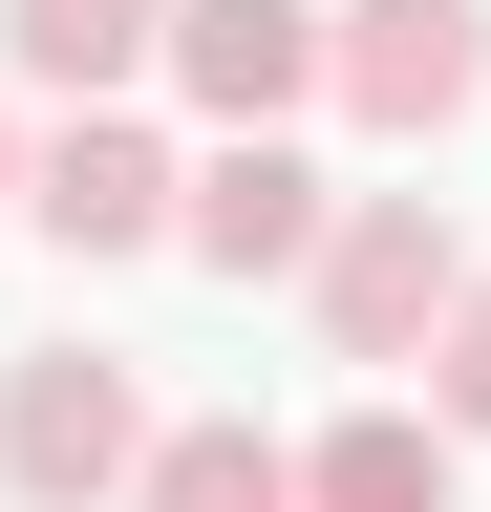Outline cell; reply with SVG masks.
I'll return each mask as SVG.
<instances>
[{
  "mask_svg": "<svg viewBox=\"0 0 491 512\" xmlns=\"http://www.w3.org/2000/svg\"><path fill=\"white\" fill-rule=\"evenodd\" d=\"M321 342L342 363H427V320L470 299V235H449V192H342V235H321Z\"/></svg>",
  "mask_w": 491,
  "mask_h": 512,
  "instance_id": "3",
  "label": "cell"
},
{
  "mask_svg": "<svg viewBox=\"0 0 491 512\" xmlns=\"http://www.w3.org/2000/svg\"><path fill=\"white\" fill-rule=\"evenodd\" d=\"M427 427H449V448L491 427V278H470L449 320H427Z\"/></svg>",
  "mask_w": 491,
  "mask_h": 512,
  "instance_id": "10",
  "label": "cell"
},
{
  "mask_svg": "<svg viewBox=\"0 0 491 512\" xmlns=\"http://www.w3.org/2000/svg\"><path fill=\"white\" fill-rule=\"evenodd\" d=\"M321 107L385 150H449L491 107V0H321Z\"/></svg>",
  "mask_w": 491,
  "mask_h": 512,
  "instance_id": "1",
  "label": "cell"
},
{
  "mask_svg": "<svg viewBox=\"0 0 491 512\" xmlns=\"http://www.w3.org/2000/svg\"><path fill=\"white\" fill-rule=\"evenodd\" d=\"M22 214L65 235V256H171L193 171H171V128H150V107H65V128L22 150Z\"/></svg>",
  "mask_w": 491,
  "mask_h": 512,
  "instance_id": "4",
  "label": "cell"
},
{
  "mask_svg": "<svg viewBox=\"0 0 491 512\" xmlns=\"http://www.w3.org/2000/svg\"><path fill=\"white\" fill-rule=\"evenodd\" d=\"M299 512H449V427L427 406H342L299 448Z\"/></svg>",
  "mask_w": 491,
  "mask_h": 512,
  "instance_id": "9",
  "label": "cell"
},
{
  "mask_svg": "<svg viewBox=\"0 0 491 512\" xmlns=\"http://www.w3.org/2000/svg\"><path fill=\"white\" fill-rule=\"evenodd\" d=\"M129 512H299V448H278L257 406H193V427H150Z\"/></svg>",
  "mask_w": 491,
  "mask_h": 512,
  "instance_id": "8",
  "label": "cell"
},
{
  "mask_svg": "<svg viewBox=\"0 0 491 512\" xmlns=\"http://www.w3.org/2000/svg\"><path fill=\"white\" fill-rule=\"evenodd\" d=\"M129 470H150V384L107 342L0 363V491H22V512H129Z\"/></svg>",
  "mask_w": 491,
  "mask_h": 512,
  "instance_id": "2",
  "label": "cell"
},
{
  "mask_svg": "<svg viewBox=\"0 0 491 512\" xmlns=\"http://www.w3.org/2000/svg\"><path fill=\"white\" fill-rule=\"evenodd\" d=\"M22 150H43V128H22V107H0V214H22Z\"/></svg>",
  "mask_w": 491,
  "mask_h": 512,
  "instance_id": "11",
  "label": "cell"
},
{
  "mask_svg": "<svg viewBox=\"0 0 491 512\" xmlns=\"http://www.w3.org/2000/svg\"><path fill=\"white\" fill-rule=\"evenodd\" d=\"M171 64V0H0V86H43V107H129Z\"/></svg>",
  "mask_w": 491,
  "mask_h": 512,
  "instance_id": "7",
  "label": "cell"
},
{
  "mask_svg": "<svg viewBox=\"0 0 491 512\" xmlns=\"http://www.w3.org/2000/svg\"><path fill=\"white\" fill-rule=\"evenodd\" d=\"M171 107H214V150H257L278 107H321V0H171Z\"/></svg>",
  "mask_w": 491,
  "mask_h": 512,
  "instance_id": "5",
  "label": "cell"
},
{
  "mask_svg": "<svg viewBox=\"0 0 491 512\" xmlns=\"http://www.w3.org/2000/svg\"><path fill=\"white\" fill-rule=\"evenodd\" d=\"M321 235H342V192L278 150H193V214H171V256H214V278H321Z\"/></svg>",
  "mask_w": 491,
  "mask_h": 512,
  "instance_id": "6",
  "label": "cell"
}]
</instances>
